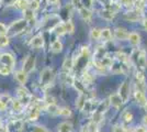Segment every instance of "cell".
I'll return each mask as SVG.
<instances>
[{
	"label": "cell",
	"instance_id": "603a6c76",
	"mask_svg": "<svg viewBox=\"0 0 147 132\" xmlns=\"http://www.w3.org/2000/svg\"><path fill=\"white\" fill-rule=\"evenodd\" d=\"M74 86H75V88L79 91L80 94H85V89H86V85L84 84V82H79V81H74Z\"/></svg>",
	"mask_w": 147,
	"mask_h": 132
},
{
	"label": "cell",
	"instance_id": "cb8c5ba5",
	"mask_svg": "<svg viewBox=\"0 0 147 132\" xmlns=\"http://www.w3.org/2000/svg\"><path fill=\"white\" fill-rule=\"evenodd\" d=\"M61 50H63V44L61 41H54L52 43V51L54 53H59Z\"/></svg>",
	"mask_w": 147,
	"mask_h": 132
},
{
	"label": "cell",
	"instance_id": "836d02e7",
	"mask_svg": "<svg viewBox=\"0 0 147 132\" xmlns=\"http://www.w3.org/2000/svg\"><path fill=\"white\" fill-rule=\"evenodd\" d=\"M123 119L125 122H131L133 120V114L129 112V111H125L124 114H123Z\"/></svg>",
	"mask_w": 147,
	"mask_h": 132
},
{
	"label": "cell",
	"instance_id": "8d00e7d4",
	"mask_svg": "<svg viewBox=\"0 0 147 132\" xmlns=\"http://www.w3.org/2000/svg\"><path fill=\"white\" fill-rule=\"evenodd\" d=\"M65 28H66V32H68V33H73L74 32V24L71 23V21H66L65 22Z\"/></svg>",
	"mask_w": 147,
	"mask_h": 132
},
{
	"label": "cell",
	"instance_id": "d6986e66",
	"mask_svg": "<svg viewBox=\"0 0 147 132\" xmlns=\"http://www.w3.org/2000/svg\"><path fill=\"white\" fill-rule=\"evenodd\" d=\"M129 40L133 45H137L141 42V35L138 33H136V32H132V33H129Z\"/></svg>",
	"mask_w": 147,
	"mask_h": 132
},
{
	"label": "cell",
	"instance_id": "7402d4cb",
	"mask_svg": "<svg viewBox=\"0 0 147 132\" xmlns=\"http://www.w3.org/2000/svg\"><path fill=\"white\" fill-rule=\"evenodd\" d=\"M79 12H80L81 18L84 20H87V21L90 20V18H91V16H92L91 11H90L89 9H87V8H80Z\"/></svg>",
	"mask_w": 147,
	"mask_h": 132
},
{
	"label": "cell",
	"instance_id": "4fadbf2b",
	"mask_svg": "<svg viewBox=\"0 0 147 132\" xmlns=\"http://www.w3.org/2000/svg\"><path fill=\"white\" fill-rule=\"evenodd\" d=\"M31 45L33 46V47H35V49H40V47H42L44 45V38L42 34H37L35 35L34 38L32 39V41H31Z\"/></svg>",
	"mask_w": 147,
	"mask_h": 132
},
{
	"label": "cell",
	"instance_id": "f5cc1de1",
	"mask_svg": "<svg viewBox=\"0 0 147 132\" xmlns=\"http://www.w3.org/2000/svg\"><path fill=\"white\" fill-rule=\"evenodd\" d=\"M126 132H134V130H131V131H129V130H127Z\"/></svg>",
	"mask_w": 147,
	"mask_h": 132
},
{
	"label": "cell",
	"instance_id": "d6a6232c",
	"mask_svg": "<svg viewBox=\"0 0 147 132\" xmlns=\"http://www.w3.org/2000/svg\"><path fill=\"white\" fill-rule=\"evenodd\" d=\"M29 7H30V10H32V11H35V10H37V9H38L40 3H38V1H37V0H32V1L30 2V5H29Z\"/></svg>",
	"mask_w": 147,
	"mask_h": 132
},
{
	"label": "cell",
	"instance_id": "ee69618b",
	"mask_svg": "<svg viewBox=\"0 0 147 132\" xmlns=\"http://www.w3.org/2000/svg\"><path fill=\"white\" fill-rule=\"evenodd\" d=\"M134 132H146V129L144 127H136Z\"/></svg>",
	"mask_w": 147,
	"mask_h": 132
},
{
	"label": "cell",
	"instance_id": "7dc6e473",
	"mask_svg": "<svg viewBox=\"0 0 147 132\" xmlns=\"http://www.w3.org/2000/svg\"><path fill=\"white\" fill-rule=\"evenodd\" d=\"M47 2H49V3H57L58 0H47Z\"/></svg>",
	"mask_w": 147,
	"mask_h": 132
},
{
	"label": "cell",
	"instance_id": "11a10c76",
	"mask_svg": "<svg viewBox=\"0 0 147 132\" xmlns=\"http://www.w3.org/2000/svg\"><path fill=\"white\" fill-rule=\"evenodd\" d=\"M26 1H28V0H26Z\"/></svg>",
	"mask_w": 147,
	"mask_h": 132
},
{
	"label": "cell",
	"instance_id": "5bb4252c",
	"mask_svg": "<svg viewBox=\"0 0 147 132\" xmlns=\"http://www.w3.org/2000/svg\"><path fill=\"white\" fill-rule=\"evenodd\" d=\"M110 104L115 108H120L123 105V100L121 99V97L119 96V94H113L110 96Z\"/></svg>",
	"mask_w": 147,
	"mask_h": 132
},
{
	"label": "cell",
	"instance_id": "f546056e",
	"mask_svg": "<svg viewBox=\"0 0 147 132\" xmlns=\"http://www.w3.org/2000/svg\"><path fill=\"white\" fill-rule=\"evenodd\" d=\"M11 70H12V68L9 67V66H7V65L0 66V74H1V75H3V76L9 75V74L11 73Z\"/></svg>",
	"mask_w": 147,
	"mask_h": 132
},
{
	"label": "cell",
	"instance_id": "db71d44e",
	"mask_svg": "<svg viewBox=\"0 0 147 132\" xmlns=\"http://www.w3.org/2000/svg\"><path fill=\"white\" fill-rule=\"evenodd\" d=\"M145 109H146V111H147V104H146V106H145Z\"/></svg>",
	"mask_w": 147,
	"mask_h": 132
},
{
	"label": "cell",
	"instance_id": "3957f363",
	"mask_svg": "<svg viewBox=\"0 0 147 132\" xmlns=\"http://www.w3.org/2000/svg\"><path fill=\"white\" fill-rule=\"evenodd\" d=\"M133 60L135 61V63L137 66H140L141 68H145L146 67V64H147V58H146V52L144 50H137L135 51L133 53Z\"/></svg>",
	"mask_w": 147,
	"mask_h": 132
},
{
	"label": "cell",
	"instance_id": "f907efd6",
	"mask_svg": "<svg viewBox=\"0 0 147 132\" xmlns=\"http://www.w3.org/2000/svg\"><path fill=\"white\" fill-rule=\"evenodd\" d=\"M1 127H3V126H2V120L0 118V128H1Z\"/></svg>",
	"mask_w": 147,
	"mask_h": 132
},
{
	"label": "cell",
	"instance_id": "484cf974",
	"mask_svg": "<svg viewBox=\"0 0 147 132\" xmlns=\"http://www.w3.org/2000/svg\"><path fill=\"white\" fill-rule=\"evenodd\" d=\"M14 6L17 7L18 9L24 10V9H26V8L29 7V2H28L26 0H17V2L14 3Z\"/></svg>",
	"mask_w": 147,
	"mask_h": 132
},
{
	"label": "cell",
	"instance_id": "2e32d148",
	"mask_svg": "<svg viewBox=\"0 0 147 132\" xmlns=\"http://www.w3.org/2000/svg\"><path fill=\"white\" fill-rule=\"evenodd\" d=\"M58 132H73V126L70 122L64 121L58 126Z\"/></svg>",
	"mask_w": 147,
	"mask_h": 132
},
{
	"label": "cell",
	"instance_id": "7c38bea8",
	"mask_svg": "<svg viewBox=\"0 0 147 132\" xmlns=\"http://www.w3.org/2000/svg\"><path fill=\"white\" fill-rule=\"evenodd\" d=\"M114 35H115V38L117 40H121V41H125V40H127L129 39V33L127 31L125 30V29H122V28H117L115 29V31H114Z\"/></svg>",
	"mask_w": 147,
	"mask_h": 132
},
{
	"label": "cell",
	"instance_id": "ffe728a7",
	"mask_svg": "<svg viewBox=\"0 0 147 132\" xmlns=\"http://www.w3.org/2000/svg\"><path fill=\"white\" fill-rule=\"evenodd\" d=\"M23 108H24V106H23V105L20 102V100H19V99H16V100L12 101V109H13V111H14L16 113L22 112Z\"/></svg>",
	"mask_w": 147,
	"mask_h": 132
},
{
	"label": "cell",
	"instance_id": "9f6ffc18",
	"mask_svg": "<svg viewBox=\"0 0 147 132\" xmlns=\"http://www.w3.org/2000/svg\"><path fill=\"white\" fill-rule=\"evenodd\" d=\"M98 132H99V131H98Z\"/></svg>",
	"mask_w": 147,
	"mask_h": 132
},
{
	"label": "cell",
	"instance_id": "e0dca14e",
	"mask_svg": "<svg viewBox=\"0 0 147 132\" xmlns=\"http://www.w3.org/2000/svg\"><path fill=\"white\" fill-rule=\"evenodd\" d=\"M86 102H87V99L85 94H80L78 96V98H77V100H76V107L78 108L79 110H84V107H85Z\"/></svg>",
	"mask_w": 147,
	"mask_h": 132
},
{
	"label": "cell",
	"instance_id": "9a60e30c",
	"mask_svg": "<svg viewBox=\"0 0 147 132\" xmlns=\"http://www.w3.org/2000/svg\"><path fill=\"white\" fill-rule=\"evenodd\" d=\"M14 75H16V78L18 79V82L20 83V84H25L26 81H28V74L25 73L23 69L16 72Z\"/></svg>",
	"mask_w": 147,
	"mask_h": 132
},
{
	"label": "cell",
	"instance_id": "52a82bcc",
	"mask_svg": "<svg viewBox=\"0 0 147 132\" xmlns=\"http://www.w3.org/2000/svg\"><path fill=\"white\" fill-rule=\"evenodd\" d=\"M23 127V121L22 120H12L7 125V131L8 132H18L21 131Z\"/></svg>",
	"mask_w": 147,
	"mask_h": 132
},
{
	"label": "cell",
	"instance_id": "74e56055",
	"mask_svg": "<svg viewBox=\"0 0 147 132\" xmlns=\"http://www.w3.org/2000/svg\"><path fill=\"white\" fill-rule=\"evenodd\" d=\"M136 79H137V83H138V84H144L145 78H144L143 73H141V72H137V73H136Z\"/></svg>",
	"mask_w": 147,
	"mask_h": 132
},
{
	"label": "cell",
	"instance_id": "8fae6325",
	"mask_svg": "<svg viewBox=\"0 0 147 132\" xmlns=\"http://www.w3.org/2000/svg\"><path fill=\"white\" fill-rule=\"evenodd\" d=\"M134 96H135V99L136 101L138 102V105H141V106H146L147 104V98L145 94H144V91L143 90H140V89H136L134 93Z\"/></svg>",
	"mask_w": 147,
	"mask_h": 132
},
{
	"label": "cell",
	"instance_id": "30bf717a",
	"mask_svg": "<svg viewBox=\"0 0 147 132\" xmlns=\"http://www.w3.org/2000/svg\"><path fill=\"white\" fill-rule=\"evenodd\" d=\"M142 18V13L141 10H136V11H129V12L125 13L124 14V19L131 21V22H135V21H138Z\"/></svg>",
	"mask_w": 147,
	"mask_h": 132
},
{
	"label": "cell",
	"instance_id": "6da1fadb",
	"mask_svg": "<svg viewBox=\"0 0 147 132\" xmlns=\"http://www.w3.org/2000/svg\"><path fill=\"white\" fill-rule=\"evenodd\" d=\"M28 25V21L25 19L23 20H18V21H14L12 22V24L9 26L8 29V33L10 35H16V34H19L22 31H24L25 28Z\"/></svg>",
	"mask_w": 147,
	"mask_h": 132
},
{
	"label": "cell",
	"instance_id": "4dcf8cb0",
	"mask_svg": "<svg viewBox=\"0 0 147 132\" xmlns=\"http://www.w3.org/2000/svg\"><path fill=\"white\" fill-rule=\"evenodd\" d=\"M59 114L61 116H64V117H69L71 114V110L67 107H64L59 109Z\"/></svg>",
	"mask_w": 147,
	"mask_h": 132
},
{
	"label": "cell",
	"instance_id": "7bdbcfd3",
	"mask_svg": "<svg viewBox=\"0 0 147 132\" xmlns=\"http://www.w3.org/2000/svg\"><path fill=\"white\" fill-rule=\"evenodd\" d=\"M2 2L6 5V6H12L17 2V0H2Z\"/></svg>",
	"mask_w": 147,
	"mask_h": 132
},
{
	"label": "cell",
	"instance_id": "e575fe53",
	"mask_svg": "<svg viewBox=\"0 0 147 132\" xmlns=\"http://www.w3.org/2000/svg\"><path fill=\"white\" fill-rule=\"evenodd\" d=\"M9 43V38L7 35H0V47L6 46Z\"/></svg>",
	"mask_w": 147,
	"mask_h": 132
},
{
	"label": "cell",
	"instance_id": "44dd1931",
	"mask_svg": "<svg viewBox=\"0 0 147 132\" xmlns=\"http://www.w3.org/2000/svg\"><path fill=\"white\" fill-rule=\"evenodd\" d=\"M73 66H74L73 58H70V57H66V58H65V61H64V64H63V68H64V70L69 72V70H71Z\"/></svg>",
	"mask_w": 147,
	"mask_h": 132
},
{
	"label": "cell",
	"instance_id": "816d5d0a",
	"mask_svg": "<svg viewBox=\"0 0 147 132\" xmlns=\"http://www.w3.org/2000/svg\"><path fill=\"white\" fill-rule=\"evenodd\" d=\"M140 1H142V2H146L147 0H140Z\"/></svg>",
	"mask_w": 147,
	"mask_h": 132
},
{
	"label": "cell",
	"instance_id": "5b68a950",
	"mask_svg": "<svg viewBox=\"0 0 147 132\" xmlns=\"http://www.w3.org/2000/svg\"><path fill=\"white\" fill-rule=\"evenodd\" d=\"M119 96L121 97L123 102H126L129 97V86L127 82H123L119 88Z\"/></svg>",
	"mask_w": 147,
	"mask_h": 132
},
{
	"label": "cell",
	"instance_id": "277c9868",
	"mask_svg": "<svg viewBox=\"0 0 147 132\" xmlns=\"http://www.w3.org/2000/svg\"><path fill=\"white\" fill-rule=\"evenodd\" d=\"M17 91H18V96H19V100H20V102H21L24 107L25 106H28V105L31 102V95L29 94V91L23 87L19 88Z\"/></svg>",
	"mask_w": 147,
	"mask_h": 132
},
{
	"label": "cell",
	"instance_id": "c3c4849f",
	"mask_svg": "<svg viewBox=\"0 0 147 132\" xmlns=\"http://www.w3.org/2000/svg\"><path fill=\"white\" fill-rule=\"evenodd\" d=\"M143 24H144V28H145V29L147 30V20H145V21L143 22Z\"/></svg>",
	"mask_w": 147,
	"mask_h": 132
},
{
	"label": "cell",
	"instance_id": "9c48e42d",
	"mask_svg": "<svg viewBox=\"0 0 147 132\" xmlns=\"http://www.w3.org/2000/svg\"><path fill=\"white\" fill-rule=\"evenodd\" d=\"M0 62L2 63V65H7L11 68H13V66H14V58L11 54H8V53L0 55Z\"/></svg>",
	"mask_w": 147,
	"mask_h": 132
},
{
	"label": "cell",
	"instance_id": "d590c367",
	"mask_svg": "<svg viewBox=\"0 0 147 132\" xmlns=\"http://www.w3.org/2000/svg\"><path fill=\"white\" fill-rule=\"evenodd\" d=\"M10 100H11V98H10V96H9V95L3 94V95H1V96H0V101H1V102H3L6 106L8 105V102H9Z\"/></svg>",
	"mask_w": 147,
	"mask_h": 132
},
{
	"label": "cell",
	"instance_id": "ac0fdd59",
	"mask_svg": "<svg viewBox=\"0 0 147 132\" xmlns=\"http://www.w3.org/2000/svg\"><path fill=\"white\" fill-rule=\"evenodd\" d=\"M46 111L51 114H53V116H56V114H59V109L61 108L58 107L56 104H52V105H46Z\"/></svg>",
	"mask_w": 147,
	"mask_h": 132
},
{
	"label": "cell",
	"instance_id": "ba28073f",
	"mask_svg": "<svg viewBox=\"0 0 147 132\" xmlns=\"http://www.w3.org/2000/svg\"><path fill=\"white\" fill-rule=\"evenodd\" d=\"M40 113H41V106L38 105V102H34L29 112V119L31 121H35L40 117Z\"/></svg>",
	"mask_w": 147,
	"mask_h": 132
},
{
	"label": "cell",
	"instance_id": "4316f807",
	"mask_svg": "<svg viewBox=\"0 0 147 132\" xmlns=\"http://www.w3.org/2000/svg\"><path fill=\"white\" fill-rule=\"evenodd\" d=\"M54 31L57 35H63L64 33H66L65 24H57L56 26H54Z\"/></svg>",
	"mask_w": 147,
	"mask_h": 132
},
{
	"label": "cell",
	"instance_id": "bcb514c9",
	"mask_svg": "<svg viewBox=\"0 0 147 132\" xmlns=\"http://www.w3.org/2000/svg\"><path fill=\"white\" fill-rule=\"evenodd\" d=\"M0 132H8L7 131V127H1L0 128Z\"/></svg>",
	"mask_w": 147,
	"mask_h": 132
},
{
	"label": "cell",
	"instance_id": "ab89813d",
	"mask_svg": "<svg viewBox=\"0 0 147 132\" xmlns=\"http://www.w3.org/2000/svg\"><path fill=\"white\" fill-rule=\"evenodd\" d=\"M32 132H49V130H46L44 127L36 126V127H34V129H33V131Z\"/></svg>",
	"mask_w": 147,
	"mask_h": 132
},
{
	"label": "cell",
	"instance_id": "f35d334b",
	"mask_svg": "<svg viewBox=\"0 0 147 132\" xmlns=\"http://www.w3.org/2000/svg\"><path fill=\"white\" fill-rule=\"evenodd\" d=\"M7 33H8V29H7V26L3 23H1L0 22V35H6Z\"/></svg>",
	"mask_w": 147,
	"mask_h": 132
},
{
	"label": "cell",
	"instance_id": "8992f818",
	"mask_svg": "<svg viewBox=\"0 0 147 132\" xmlns=\"http://www.w3.org/2000/svg\"><path fill=\"white\" fill-rule=\"evenodd\" d=\"M35 62H36L35 56L34 55H29V56L26 57V60L24 61V63H23V68L22 69L24 70L26 74H29L35 67Z\"/></svg>",
	"mask_w": 147,
	"mask_h": 132
},
{
	"label": "cell",
	"instance_id": "f1b7e54d",
	"mask_svg": "<svg viewBox=\"0 0 147 132\" xmlns=\"http://www.w3.org/2000/svg\"><path fill=\"white\" fill-rule=\"evenodd\" d=\"M90 37L92 39H94V40H98L100 39L101 37V30L98 29V28H96V29H92L91 32H90Z\"/></svg>",
	"mask_w": 147,
	"mask_h": 132
},
{
	"label": "cell",
	"instance_id": "d4e9b609",
	"mask_svg": "<svg viewBox=\"0 0 147 132\" xmlns=\"http://www.w3.org/2000/svg\"><path fill=\"white\" fill-rule=\"evenodd\" d=\"M101 16H102L103 19H105V20H112L114 18L115 13H114V11H112V10H104V11H102Z\"/></svg>",
	"mask_w": 147,
	"mask_h": 132
},
{
	"label": "cell",
	"instance_id": "60d3db41",
	"mask_svg": "<svg viewBox=\"0 0 147 132\" xmlns=\"http://www.w3.org/2000/svg\"><path fill=\"white\" fill-rule=\"evenodd\" d=\"M127 130H125V128L122 126H114L113 127V132H126Z\"/></svg>",
	"mask_w": 147,
	"mask_h": 132
},
{
	"label": "cell",
	"instance_id": "83f0119b",
	"mask_svg": "<svg viewBox=\"0 0 147 132\" xmlns=\"http://www.w3.org/2000/svg\"><path fill=\"white\" fill-rule=\"evenodd\" d=\"M111 31L109 29H103V30H101V37L100 38L104 40V41H109L111 39Z\"/></svg>",
	"mask_w": 147,
	"mask_h": 132
},
{
	"label": "cell",
	"instance_id": "7a4b0ae2",
	"mask_svg": "<svg viewBox=\"0 0 147 132\" xmlns=\"http://www.w3.org/2000/svg\"><path fill=\"white\" fill-rule=\"evenodd\" d=\"M54 79V72L53 69L46 67L41 72V77H40V81H41V86L42 87H47L51 85V83L53 82Z\"/></svg>",
	"mask_w": 147,
	"mask_h": 132
},
{
	"label": "cell",
	"instance_id": "681fc988",
	"mask_svg": "<svg viewBox=\"0 0 147 132\" xmlns=\"http://www.w3.org/2000/svg\"><path fill=\"white\" fill-rule=\"evenodd\" d=\"M143 121H144V123L147 126V116H145V117H144V120H143Z\"/></svg>",
	"mask_w": 147,
	"mask_h": 132
},
{
	"label": "cell",
	"instance_id": "1f68e13d",
	"mask_svg": "<svg viewBox=\"0 0 147 132\" xmlns=\"http://www.w3.org/2000/svg\"><path fill=\"white\" fill-rule=\"evenodd\" d=\"M33 19H34V11L25 9V20L29 22L30 20H33Z\"/></svg>",
	"mask_w": 147,
	"mask_h": 132
},
{
	"label": "cell",
	"instance_id": "f6af8a7d",
	"mask_svg": "<svg viewBox=\"0 0 147 132\" xmlns=\"http://www.w3.org/2000/svg\"><path fill=\"white\" fill-rule=\"evenodd\" d=\"M6 105H5V104H3V102H1V101H0V111H3V110H5V109H6Z\"/></svg>",
	"mask_w": 147,
	"mask_h": 132
},
{
	"label": "cell",
	"instance_id": "b9f144b4",
	"mask_svg": "<svg viewBox=\"0 0 147 132\" xmlns=\"http://www.w3.org/2000/svg\"><path fill=\"white\" fill-rule=\"evenodd\" d=\"M123 5H125L126 7H133L135 5L134 0H121Z\"/></svg>",
	"mask_w": 147,
	"mask_h": 132
}]
</instances>
